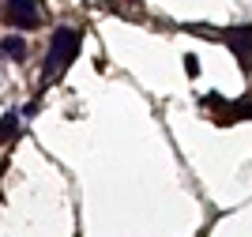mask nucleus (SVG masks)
<instances>
[{
  "label": "nucleus",
  "instance_id": "obj_1",
  "mask_svg": "<svg viewBox=\"0 0 252 237\" xmlns=\"http://www.w3.org/2000/svg\"><path fill=\"white\" fill-rule=\"evenodd\" d=\"M79 31H72V27H61V31L53 34V41H49V57H45V83L53 79V75H61L68 64H72V57L79 53Z\"/></svg>",
  "mask_w": 252,
  "mask_h": 237
},
{
  "label": "nucleus",
  "instance_id": "obj_2",
  "mask_svg": "<svg viewBox=\"0 0 252 237\" xmlns=\"http://www.w3.org/2000/svg\"><path fill=\"white\" fill-rule=\"evenodd\" d=\"M0 19L11 23V27H19V31H34V27L42 23V8H38V0H4Z\"/></svg>",
  "mask_w": 252,
  "mask_h": 237
},
{
  "label": "nucleus",
  "instance_id": "obj_3",
  "mask_svg": "<svg viewBox=\"0 0 252 237\" xmlns=\"http://www.w3.org/2000/svg\"><path fill=\"white\" fill-rule=\"evenodd\" d=\"M230 45H233V53L241 57V64H252V27H237Z\"/></svg>",
  "mask_w": 252,
  "mask_h": 237
},
{
  "label": "nucleus",
  "instance_id": "obj_4",
  "mask_svg": "<svg viewBox=\"0 0 252 237\" xmlns=\"http://www.w3.org/2000/svg\"><path fill=\"white\" fill-rule=\"evenodd\" d=\"M0 53H4V57H11V61H23V57H27V41H23L19 34H11V38L0 41Z\"/></svg>",
  "mask_w": 252,
  "mask_h": 237
},
{
  "label": "nucleus",
  "instance_id": "obj_5",
  "mask_svg": "<svg viewBox=\"0 0 252 237\" xmlns=\"http://www.w3.org/2000/svg\"><path fill=\"white\" fill-rule=\"evenodd\" d=\"M15 132H19V113H8L0 121V139H11Z\"/></svg>",
  "mask_w": 252,
  "mask_h": 237
},
{
  "label": "nucleus",
  "instance_id": "obj_6",
  "mask_svg": "<svg viewBox=\"0 0 252 237\" xmlns=\"http://www.w3.org/2000/svg\"><path fill=\"white\" fill-rule=\"evenodd\" d=\"M185 72H189V75H200V64H196V57H185Z\"/></svg>",
  "mask_w": 252,
  "mask_h": 237
}]
</instances>
